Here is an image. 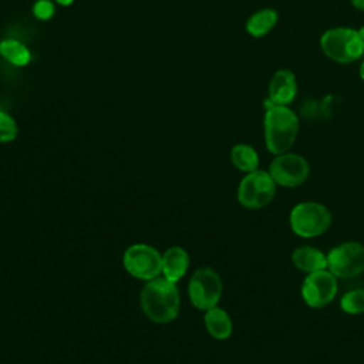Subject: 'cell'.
I'll use <instances>...</instances> for the list:
<instances>
[{
	"mask_svg": "<svg viewBox=\"0 0 364 364\" xmlns=\"http://www.w3.org/2000/svg\"><path fill=\"white\" fill-rule=\"evenodd\" d=\"M17 134H18V127L13 119V117L0 111V142L6 144V142L14 141Z\"/></svg>",
	"mask_w": 364,
	"mask_h": 364,
	"instance_id": "obj_19",
	"label": "cell"
},
{
	"mask_svg": "<svg viewBox=\"0 0 364 364\" xmlns=\"http://www.w3.org/2000/svg\"><path fill=\"white\" fill-rule=\"evenodd\" d=\"M189 267V255L181 246H171L162 255V276L171 282L181 280Z\"/></svg>",
	"mask_w": 364,
	"mask_h": 364,
	"instance_id": "obj_12",
	"label": "cell"
},
{
	"mask_svg": "<svg viewBox=\"0 0 364 364\" xmlns=\"http://www.w3.org/2000/svg\"><path fill=\"white\" fill-rule=\"evenodd\" d=\"M58 4H61V6H70L74 0H55Z\"/></svg>",
	"mask_w": 364,
	"mask_h": 364,
	"instance_id": "obj_22",
	"label": "cell"
},
{
	"mask_svg": "<svg viewBox=\"0 0 364 364\" xmlns=\"http://www.w3.org/2000/svg\"><path fill=\"white\" fill-rule=\"evenodd\" d=\"M360 77H361V80L364 81V61H363L361 65H360Z\"/></svg>",
	"mask_w": 364,
	"mask_h": 364,
	"instance_id": "obj_23",
	"label": "cell"
},
{
	"mask_svg": "<svg viewBox=\"0 0 364 364\" xmlns=\"http://www.w3.org/2000/svg\"><path fill=\"white\" fill-rule=\"evenodd\" d=\"M223 291L219 273L212 267L198 269L189 279L188 294L191 303L199 310H208L218 306Z\"/></svg>",
	"mask_w": 364,
	"mask_h": 364,
	"instance_id": "obj_6",
	"label": "cell"
},
{
	"mask_svg": "<svg viewBox=\"0 0 364 364\" xmlns=\"http://www.w3.org/2000/svg\"><path fill=\"white\" fill-rule=\"evenodd\" d=\"M291 263L306 274L327 269V255L313 246H299L291 252Z\"/></svg>",
	"mask_w": 364,
	"mask_h": 364,
	"instance_id": "obj_13",
	"label": "cell"
},
{
	"mask_svg": "<svg viewBox=\"0 0 364 364\" xmlns=\"http://www.w3.org/2000/svg\"><path fill=\"white\" fill-rule=\"evenodd\" d=\"M33 13L40 20H48L54 14V4L50 0H37L33 6Z\"/></svg>",
	"mask_w": 364,
	"mask_h": 364,
	"instance_id": "obj_20",
	"label": "cell"
},
{
	"mask_svg": "<svg viewBox=\"0 0 364 364\" xmlns=\"http://www.w3.org/2000/svg\"><path fill=\"white\" fill-rule=\"evenodd\" d=\"M327 269L337 279H353L364 273V245L348 240L327 253Z\"/></svg>",
	"mask_w": 364,
	"mask_h": 364,
	"instance_id": "obj_7",
	"label": "cell"
},
{
	"mask_svg": "<svg viewBox=\"0 0 364 364\" xmlns=\"http://www.w3.org/2000/svg\"><path fill=\"white\" fill-rule=\"evenodd\" d=\"M230 161L236 169L246 173L259 169V155L249 144H236L230 151Z\"/></svg>",
	"mask_w": 364,
	"mask_h": 364,
	"instance_id": "obj_16",
	"label": "cell"
},
{
	"mask_svg": "<svg viewBox=\"0 0 364 364\" xmlns=\"http://www.w3.org/2000/svg\"><path fill=\"white\" fill-rule=\"evenodd\" d=\"M333 216L327 206L318 202H300L290 210L289 223L296 236L311 239L321 236L331 226Z\"/></svg>",
	"mask_w": 364,
	"mask_h": 364,
	"instance_id": "obj_3",
	"label": "cell"
},
{
	"mask_svg": "<svg viewBox=\"0 0 364 364\" xmlns=\"http://www.w3.org/2000/svg\"><path fill=\"white\" fill-rule=\"evenodd\" d=\"M0 54L14 65H26L30 61V50L14 38H7L0 43Z\"/></svg>",
	"mask_w": 364,
	"mask_h": 364,
	"instance_id": "obj_17",
	"label": "cell"
},
{
	"mask_svg": "<svg viewBox=\"0 0 364 364\" xmlns=\"http://www.w3.org/2000/svg\"><path fill=\"white\" fill-rule=\"evenodd\" d=\"M125 270L139 280H152L162 274V255L146 243L129 246L122 256Z\"/></svg>",
	"mask_w": 364,
	"mask_h": 364,
	"instance_id": "obj_8",
	"label": "cell"
},
{
	"mask_svg": "<svg viewBox=\"0 0 364 364\" xmlns=\"http://www.w3.org/2000/svg\"><path fill=\"white\" fill-rule=\"evenodd\" d=\"M264 144L269 152L280 155L289 152L299 134V117L286 105L266 102L263 118Z\"/></svg>",
	"mask_w": 364,
	"mask_h": 364,
	"instance_id": "obj_2",
	"label": "cell"
},
{
	"mask_svg": "<svg viewBox=\"0 0 364 364\" xmlns=\"http://www.w3.org/2000/svg\"><path fill=\"white\" fill-rule=\"evenodd\" d=\"M277 20H279V16L276 10L273 9L257 10L247 18L246 31L255 38L264 37L276 26Z\"/></svg>",
	"mask_w": 364,
	"mask_h": 364,
	"instance_id": "obj_15",
	"label": "cell"
},
{
	"mask_svg": "<svg viewBox=\"0 0 364 364\" xmlns=\"http://www.w3.org/2000/svg\"><path fill=\"white\" fill-rule=\"evenodd\" d=\"M337 277L328 270L309 273L303 280L300 293L303 301L311 309H323L328 306L337 296Z\"/></svg>",
	"mask_w": 364,
	"mask_h": 364,
	"instance_id": "obj_10",
	"label": "cell"
},
{
	"mask_svg": "<svg viewBox=\"0 0 364 364\" xmlns=\"http://www.w3.org/2000/svg\"><path fill=\"white\" fill-rule=\"evenodd\" d=\"M350 1H351V4H353L355 9L364 11V0H350Z\"/></svg>",
	"mask_w": 364,
	"mask_h": 364,
	"instance_id": "obj_21",
	"label": "cell"
},
{
	"mask_svg": "<svg viewBox=\"0 0 364 364\" xmlns=\"http://www.w3.org/2000/svg\"><path fill=\"white\" fill-rule=\"evenodd\" d=\"M139 303L144 314L156 324H166L175 320L181 307L176 283L164 276L148 280L141 290Z\"/></svg>",
	"mask_w": 364,
	"mask_h": 364,
	"instance_id": "obj_1",
	"label": "cell"
},
{
	"mask_svg": "<svg viewBox=\"0 0 364 364\" xmlns=\"http://www.w3.org/2000/svg\"><path fill=\"white\" fill-rule=\"evenodd\" d=\"M203 323H205L206 331L210 334V337L216 340H226L232 336V330H233L232 320L229 314L219 306L205 310Z\"/></svg>",
	"mask_w": 364,
	"mask_h": 364,
	"instance_id": "obj_14",
	"label": "cell"
},
{
	"mask_svg": "<svg viewBox=\"0 0 364 364\" xmlns=\"http://www.w3.org/2000/svg\"><path fill=\"white\" fill-rule=\"evenodd\" d=\"M340 307L344 313L355 316L364 313V289L346 291L340 299Z\"/></svg>",
	"mask_w": 364,
	"mask_h": 364,
	"instance_id": "obj_18",
	"label": "cell"
},
{
	"mask_svg": "<svg viewBox=\"0 0 364 364\" xmlns=\"http://www.w3.org/2000/svg\"><path fill=\"white\" fill-rule=\"evenodd\" d=\"M297 94V81H296V75L287 70V68H282L277 70L270 82H269V88H267V101L269 104L273 105H289L294 101Z\"/></svg>",
	"mask_w": 364,
	"mask_h": 364,
	"instance_id": "obj_11",
	"label": "cell"
},
{
	"mask_svg": "<svg viewBox=\"0 0 364 364\" xmlns=\"http://www.w3.org/2000/svg\"><path fill=\"white\" fill-rule=\"evenodd\" d=\"M320 47L330 60L347 64L358 60L364 54V38L360 36L358 30L334 27L323 33Z\"/></svg>",
	"mask_w": 364,
	"mask_h": 364,
	"instance_id": "obj_4",
	"label": "cell"
},
{
	"mask_svg": "<svg viewBox=\"0 0 364 364\" xmlns=\"http://www.w3.org/2000/svg\"><path fill=\"white\" fill-rule=\"evenodd\" d=\"M276 186L269 171L256 169L242 178L237 186V200L247 209L264 208L273 200Z\"/></svg>",
	"mask_w": 364,
	"mask_h": 364,
	"instance_id": "obj_5",
	"label": "cell"
},
{
	"mask_svg": "<svg viewBox=\"0 0 364 364\" xmlns=\"http://www.w3.org/2000/svg\"><path fill=\"white\" fill-rule=\"evenodd\" d=\"M269 173L276 185L296 188L307 181L310 175V165L304 156L293 152H284L273 158L269 165Z\"/></svg>",
	"mask_w": 364,
	"mask_h": 364,
	"instance_id": "obj_9",
	"label": "cell"
}]
</instances>
